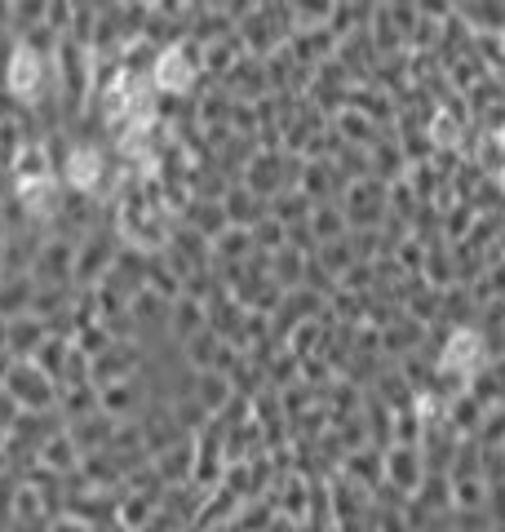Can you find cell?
I'll return each instance as SVG.
<instances>
[{
    "label": "cell",
    "mask_w": 505,
    "mask_h": 532,
    "mask_svg": "<svg viewBox=\"0 0 505 532\" xmlns=\"http://www.w3.org/2000/svg\"><path fill=\"white\" fill-rule=\"evenodd\" d=\"M483 355H488L483 337L474 329H457L448 337V346H443V368H452V373H474V368L483 364Z\"/></svg>",
    "instance_id": "6da1fadb"
},
{
    "label": "cell",
    "mask_w": 505,
    "mask_h": 532,
    "mask_svg": "<svg viewBox=\"0 0 505 532\" xmlns=\"http://www.w3.org/2000/svg\"><path fill=\"white\" fill-rule=\"evenodd\" d=\"M191 58L182 54V49H169V54L156 63V85L169 89V94H182V89H191Z\"/></svg>",
    "instance_id": "7a4b0ae2"
},
{
    "label": "cell",
    "mask_w": 505,
    "mask_h": 532,
    "mask_svg": "<svg viewBox=\"0 0 505 532\" xmlns=\"http://www.w3.org/2000/svg\"><path fill=\"white\" fill-rule=\"evenodd\" d=\"M36 85H40V58L32 54V49H18L14 63H9V89L23 94V98H32Z\"/></svg>",
    "instance_id": "3957f363"
},
{
    "label": "cell",
    "mask_w": 505,
    "mask_h": 532,
    "mask_svg": "<svg viewBox=\"0 0 505 532\" xmlns=\"http://www.w3.org/2000/svg\"><path fill=\"white\" fill-rule=\"evenodd\" d=\"M98 151H76L71 156V165H67V178H71V187H94L98 182Z\"/></svg>",
    "instance_id": "277c9868"
},
{
    "label": "cell",
    "mask_w": 505,
    "mask_h": 532,
    "mask_svg": "<svg viewBox=\"0 0 505 532\" xmlns=\"http://www.w3.org/2000/svg\"><path fill=\"white\" fill-rule=\"evenodd\" d=\"M430 142L435 147H457L461 142V125H457V116H448V111H435V120H430Z\"/></svg>",
    "instance_id": "5b68a950"
},
{
    "label": "cell",
    "mask_w": 505,
    "mask_h": 532,
    "mask_svg": "<svg viewBox=\"0 0 505 532\" xmlns=\"http://www.w3.org/2000/svg\"><path fill=\"white\" fill-rule=\"evenodd\" d=\"M23 196H27V209H36V213L54 209V182H49V178H27Z\"/></svg>",
    "instance_id": "8992f818"
},
{
    "label": "cell",
    "mask_w": 505,
    "mask_h": 532,
    "mask_svg": "<svg viewBox=\"0 0 505 532\" xmlns=\"http://www.w3.org/2000/svg\"><path fill=\"white\" fill-rule=\"evenodd\" d=\"M497 187H501V191H505V165H501V169H497Z\"/></svg>",
    "instance_id": "52a82bcc"
},
{
    "label": "cell",
    "mask_w": 505,
    "mask_h": 532,
    "mask_svg": "<svg viewBox=\"0 0 505 532\" xmlns=\"http://www.w3.org/2000/svg\"><path fill=\"white\" fill-rule=\"evenodd\" d=\"M501 54H505V27H501Z\"/></svg>",
    "instance_id": "ba28073f"
},
{
    "label": "cell",
    "mask_w": 505,
    "mask_h": 532,
    "mask_svg": "<svg viewBox=\"0 0 505 532\" xmlns=\"http://www.w3.org/2000/svg\"><path fill=\"white\" fill-rule=\"evenodd\" d=\"M501 147H505V125H501Z\"/></svg>",
    "instance_id": "9c48e42d"
}]
</instances>
